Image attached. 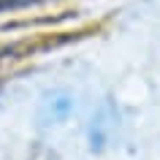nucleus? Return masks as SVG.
Segmentation results:
<instances>
[{
	"mask_svg": "<svg viewBox=\"0 0 160 160\" xmlns=\"http://www.w3.org/2000/svg\"><path fill=\"white\" fill-rule=\"evenodd\" d=\"M71 111H73V95L57 90V92L43 95L41 109H38V119H41V125H57L62 119H68Z\"/></svg>",
	"mask_w": 160,
	"mask_h": 160,
	"instance_id": "obj_1",
	"label": "nucleus"
}]
</instances>
